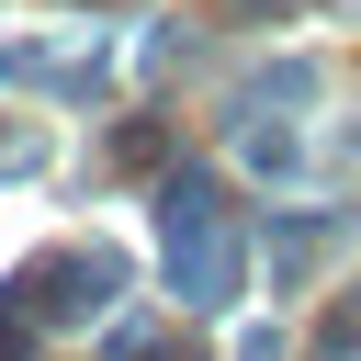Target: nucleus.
Here are the masks:
<instances>
[{"mask_svg": "<svg viewBox=\"0 0 361 361\" xmlns=\"http://www.w3.org/2000/svg\"><path fill=\"white\" fill-rule=\"evenodd\" d=\"M158 248H169V293L180 305H237V282H248V248H237V226H226V192L203 180V169H169V192H158Z\"/></svg>", "mask_w": 361, "mask_h": 361, "instance_id": "f257e3e1", "label": "nucleus"}, {"mask_svg": "<svg viewBox=\"0 0 361 361\" xmlns=\"http://www.w3.org/2000/svg\"><path fill=\"white\" fill-rule=\"evenodd\" d=\"M113 282H124V259H113V248H68V259L23 271V282H11V305H23L34 327H79V316H102V305H113Z\"/></svg>", "mask_w": 361, "mask_h": 361, "instance_id": "f03ea898", "label": "nucleus"}]
</instances>
